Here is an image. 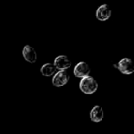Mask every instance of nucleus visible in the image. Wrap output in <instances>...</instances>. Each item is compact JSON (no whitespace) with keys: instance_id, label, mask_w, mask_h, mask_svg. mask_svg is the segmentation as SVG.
I'll return each instance as SVG.
<instances>
[{"instance_id":"obj_8","label":"nucleus","mask_w":134,"mask_h":134,"mask_svg":"<svg viewBox=\"0 0 134 134\" xmlns=\"http://www.w3.org/2000/svg\"><path fill=\"white\" fill-rule=\"evenodd\" d=\"M90 118L93 122H100L104 118V110L100 106H94L90 113Z\"/></svg>"},{"instance_id":"obj_7","label":"nucleus","mask_w":134,"mask_h":134,"mask_svg":"<svg viewBox=\"0 0 134 134\" xmlns=\"http://www.w3.org/2000/svg\"><path fill=\"white\" fill-rule=\"evenodd\" d=\"M22 54L24 59L29 63H35L37 61V52L34 47L30 45H25L22 51Z\"/></svg>"},{"instance_id":"obj_1","label":"nucleus","mask_w":134,"mask_h":134,"mask_svg":"<svg viewBox=\"0 0 134 134\" xmlns=\"http://www.w3.org/2000/svg\"><path fill=\"white\" fill-rule=\"evenodd\" d=\"M79 88L84 94L91 95L95 93L98 89V83L93 77L87 76L82 78L79 83Z\"/></svg>"},{"instance_id":"obj_5","label":"nucleus","mask_w":134,"mask_h":134,"mask_svg":"<svg viewBox=\"0 0 134 134\" xmlns=\"http://www.w3.org/2000/svg\"><path fill=\"white\" fill-rule=\"evenodd\" d=\"M111 16V9L110 6L104 3L100 6L96 11V17L99 21H104L108 20Z\"/></svg>"},{"instance_id":"obj_4","label":"nucleus","mask_w":134,"mask_h":134,"mask_svg":"<svg viewBox=\"0 0 134 134\" xmlns=\"http://www.w3.org/2000/svg\"><path fill=\"white\" fill-rule=\"evenodd\" d=\"M90 66L85 62H79L74 68V74L76 77L79 78H84L90 74Z\"/></svg>"},{"instance_id":"obj_3","label":"nucleus","mask_w":134,"mask_h":134,"mask_svg":"<svg viewBox=\"0 0 134 134\" xmlns=\"http://www.w3.org/2000/svg\"><path fill=\"white\" fill-rule=\"evenodd\" d=\"M122 73L126 75L132 74L134 72V65L130 58H124L121 59L115 66Z\"/></svg>"},{"instance_id":"obj_9","label":"nucleus","mask_w":134,"mask_h":134,"mask_svg":"<svg viewBox=\"0 0 134 134\" xmlns=\"http://www.w3.org/2000/svg\"><path fill=\"white\" fill-rule=\"evenodd\" d=\"M41 73L45 76V77H50V76H53L56 73H57V69L54 66V65L53 63L48 62L44 64L42 67H41Z\"/></svg>"},{"instance_id":"obj_2","label":"nucleus","mask_w":134,"mask_h":134,"mask_svg":"<svg viewBox=\"0 0 134 134\" xmlns=\"http://www.w3.org/2000/svg\"><path fill=\"white\" fill-rule=\"evenodd\" d=\"M70 80V75L66 70L57 71L53 77L52 83L56 87H62L68 83Z\"/></svg>"},{"instance_id":"obj_6","label":"nucleus","mask_w":134,"mask_h":134,"mask_svg":"<svg viewBox=\"0 0 134 134\" xmlns=\"http://www.w3.org/2000/svg\"><path fill=\"white\" fill-rule=\"evenodd\" d=\"M57 70H66L71 67V62L69 58L66 55H59L57 56L53 63Z\"/></svg>"}]
</instances>
